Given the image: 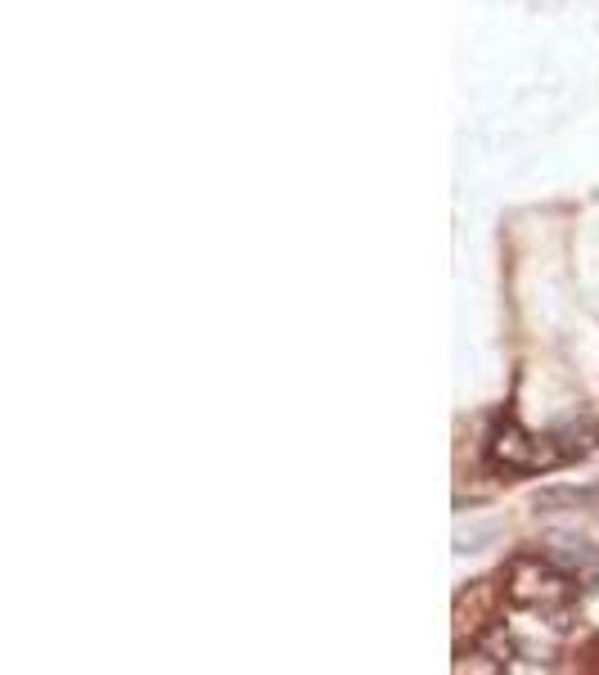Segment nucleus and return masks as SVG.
<instances>
[{"instance_id":"obj_1","label":"nucleus","mask_w":599,"mask_h":675,"mask_svg":"<svg viewBox=\"0 0 599 675\" xmlns=\"http://www.w3.org/2000/svg\"><path fill=\"white\" fill-rule=\"evenodd\" d=\"M505 594L509 603L541 617H563L572 603V576L559 572V563L545 554H518L505 572Z\"/></svg>"},{"instance_id":"obj_2","label":"nucleus","mask_w":599,"mask_h":675,"mask_svg":"<svg viewBox=\"0 0 599 675\" xmlns=\"http://www.w3.org/2000/svg\"><path fill=\"white\" fill-rule=\"evenodd\" d=\"M487 459L500 473H541V468L559 464L563 450L554 446V437H532L518 419H500L496 428H491Z\"/></svg>"},{"instance_id":"obj_3","label":"nucleus","mask_w":599,"mask_h":675,"mask_svg":"<svg viewBox=\"0 0 599 675\" xmlns=\"http://www.w3.org/2000/svg\"><path fill=\"white\" fill-rule=\"evenodd\" d=\"M599 504V482L595 486H545L536 491V509H590Z\"/></svg>"},{"instance_id":"obj_4","label":"nucleus","mask_w":599,"mask_h":675,"mask_svg":"<svg viewBox=\"0 0 599 675\" xmlns=\"http://www.w3.org/2000/svg\"><path fill=\"white\" fill-rule=\"evenodd\" d=\"M554 558H563V563L581 576V585L599 594V549H590V545H563Z\"/></svg>"}]
</instances>
